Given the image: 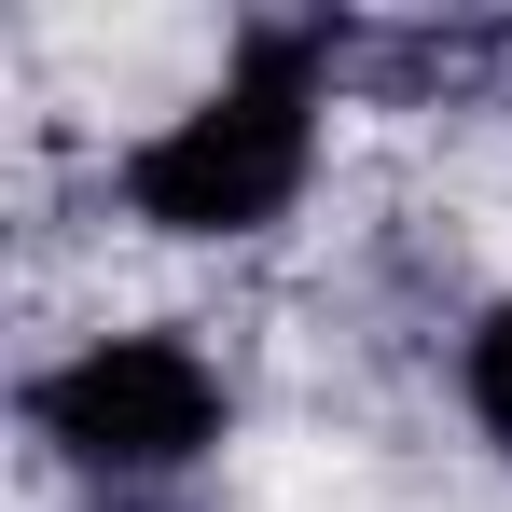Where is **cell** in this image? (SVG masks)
<instances>
[{
    "label": "cell",
    "instance_id": "6da1fadb",
    "mask_svg": "<svg viewBox=\"0 0 512 512\" xmlns=\"http://www.w3.org/2000/svg\"><path fill=\"white\" fill-rule=\"evenodd\" d=\"M333 111H346V14H236L208 70L97 153V208L153 250H263L319 208Z\"/></svg>",
    "mask_w": 512,
    "mask_h": 512
},
{
    "label": "cell",
    "instance_id": "3957f363",
    "mask_svg": "<svg viewBox=\"0 0 512 512\" xmlns=\"http://www.w3.org/2000/svg\"><path fill=\"white\" fill-rule=\"evenodd\" d=\"M457 416H471V443L485 457H512V291H485L471 319H457Z\"/></svg>",
    "mask_w": 512,
    "mask_h": 512
},
{
    "label": "cell",
    "instance_id": "7a4b0ae2",
    "mask_svg": "<svg viewBox=\"0 0 512 512\" xmlns=\"http://www.w3.org/2000/svg\"><path fill=\"white\" fill-rule=\"evenodd\" d=\"M14 429L84 499H194L236 443V374L194 319H97L14 374Z\"/></svg>",
    "mask_w": 512,
    "mask_h": 512
}]
</instances>
